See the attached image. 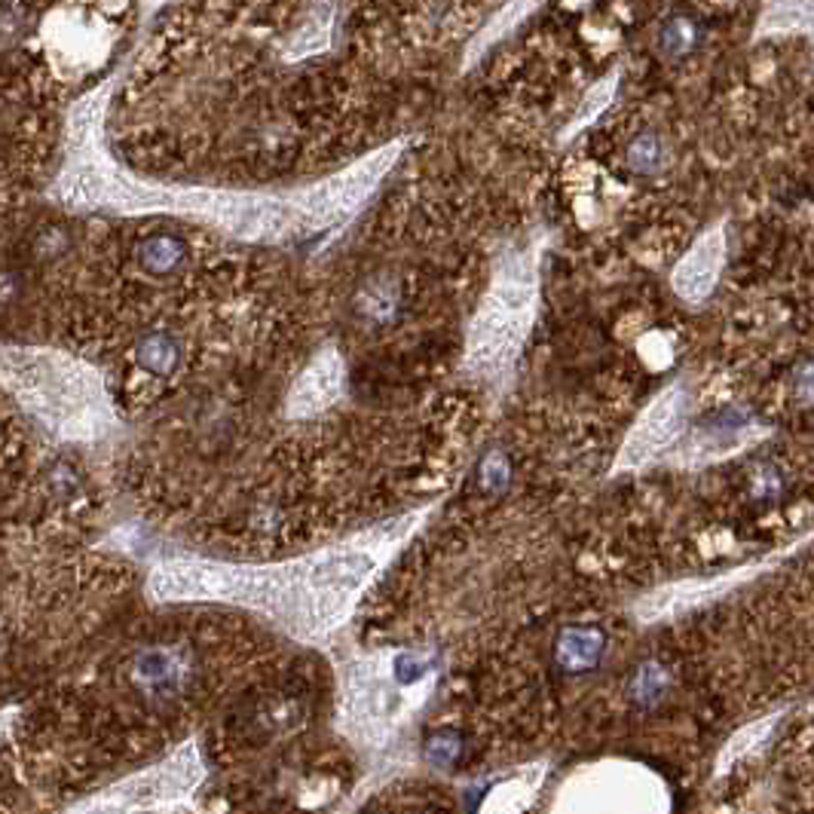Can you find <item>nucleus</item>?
Instances as JSON below:
<instances>
[{
	"label": "nucleus",
	"instance_id": "obj_11",
	"mask_svg": "<svg viewBox=\"0 0 814 814\" xmlns=\"http://www.w3.org/2000/svg\"><path fill=\"white\" fill-rule=\"evenodd\" d=\"M481 481H484V487H490V490L505 487V481H509V462H505L500 454L487 457L484 462H481Z\"/></svg>",
	"mask_w": 814,
	"mask_h": 814
},
{
	"label": "nucleus",
	"instance_id": "obj_10",
	"mask_svg": "<svg viewBox=\"0 0 814 814\" xmlns=\"http://www.w3.org/2000/svg\"><path fill=\"white\" fill-rule=\"evenodd\" d=\"M665 159H668V150L656 132H643L628 144V166L634 171H658L665 166Z\"/></svg>",
	"mask_w": 814,
	"mask_h": 814
},
{
	"label": "nucleus",
	"instance_id": "obj_5",
	"mask_svg": "<svg viewBox=\"0 0 814 814\" xmlns=\"http://www.w3.org/2000/svg\"><path fill=\"white\" fill-rule=\"evenodd\" d=\"M685 420V395L683 392H668L653 404V411L643 416L640 426L634 428L628 447H625V462L637 466L643 459H653L661 454L668 444L673 442V435L683 428Z\"/></svg>",
	"mask_w": 814,
	"mask_h": 814
},
{
	"label": "nucleus",
	"instance_id": "obj_1",
	"mask_svg": "<svg viewBox=\"0 0 814 814\" xmlns=\"http://www.w3.org/2000/svg\"><path fill=\"white\" fill-rule=\"evenodd\" d=\"M92 236L37 202L0 205V341L65 343Z\"/></svg>",
	"mask_w": 814,
	"mask_h": 814
},
{
	"label": "nucleus",
	"instance_id": "obj_3",
	"mask_svg": "<svg viewBox=\"0 0 814 814\" xmlns=\"http://www.w3.org/2000/svg\"><path fill=\"white\" fill-rule=\"evenodd\" d=\"M0 7V205L31 200L53 163L68 89L37 49L29 7Z\"/></svg>",
	"mask_w": 814,
	"mask_h": 814
},
{
	"label": "nucleus",
	"instance_id": "obj_6",
	"mask_svg": "<svg viewBox=\"0 0 814 814\" xmlns=\"http://www.w3.org/2000/svg\"><path fill=\"white\" fill-rule=\"evenodd\" d=\"M720 264H723V236L711 233L704 236L689 255L680 260V267L673 272V288L689 300H701L711 288H714L716 276H720Z\"/></svg>",
	"mask_w": 814,
	"mask_h": 814
},
{
	"label": "nucleus",
	"instance_id": "obj_8",
	"mask_svg": "<svg viewBox=\"0 0 814 814\" xmlns=\"http://www.w3.org/2000/svg\"><path fill=\"white\" fill-rule=\"evenodd\" d=\"M603 653H606V634L600 628H591V625L560 631L555 643L557 668L567 673H586L598 668Z\"/></svg>",
	"mask_w": 814,
	"mask_h": 814
},
{
	"label": "nucleus",
	"instance_id": "obj_9",
	"mask_svg": "<svg viewBox=\"0 0 814 814\" xmlns=\"http://www.w3.org/2000/svg\"><path fill=\"white\" fill-rule=\"evenodd\" d=\"M658 43H661V49L673 58L692 53L695 43H699V25H695V19H689V15H673V19H668V22L661 25Z\"/></svg>",
	"mask_w": 814,
	"mask_h": 814
},
{
	"label": "nucleus",
	"instance_id": "obj_2",
	"mask_svg": "<svg viewBox=\"0 0 814 814\" xmlns=\"http://www.w3.org/2000/svg\"><path fill=\"white\" fill-rule=\"evenodd\" d=\"M92 514L83 466L0 392V551L77 548Z\"/></svg>",
	"mask_w": 814,
	"mask_h": 814
},
{
	"label": "nucleus",
	"instance_id": "obj_4",
	"mask_svg": "<svg viewBox=\"0 0 814 814\" xmlns=\"http://www.w3.org/2000/svg\"><path fill=\"white\" fill-rule=\"evenodd\" d=\"M120 683L144 704H175L200 683V653L185 637L144 640L120 661Z\"/></svg>",
	"mask_w": 814,
	"mask_h": 814
},
{
	"label": "nucleus",
	"instance_id": "obj_7",
	"mask_svg": "<svg viewBox=\"0 0 814 814\" xmlns=\"http://www.w3.org/2000/svg\"><path fill=\"white\" fill-rule=\"evenodd\" d=\"M341 361L334 356L319 358L313 368L300 377V383L291 392V401H288L291 414H319L322 408H328L331 401L337 399V392H341Z\"/></svg>",
	"mask_w": 814,
	"mask_h": 814
}]
</instances>
